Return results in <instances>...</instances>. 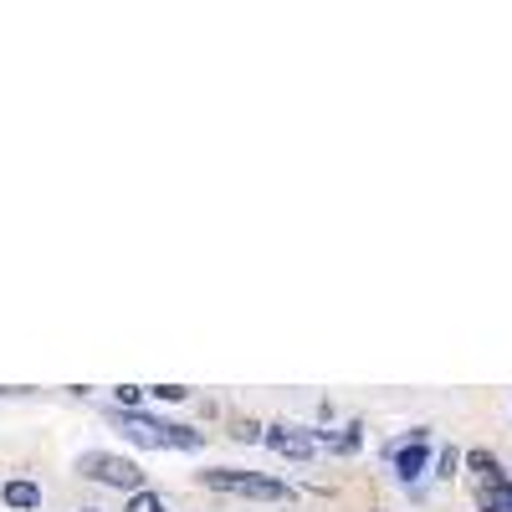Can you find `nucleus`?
Returning a JSON list of instances; mask_svg holds the SVG:
<instances>
[{"label": "nucleus", "instance_id": "nucleus-3", "mask_svg": "<svg viewBox=\"0 0 512 512\" xmlns=\"http://www.w3.org/2000/svg\"><path fill=\"white\" fill-rule=\"evenodd\" d=\"M77 472L98 482V487H118L123 497L128 492H144V466L128 461V456H113V451H82L77 456Z\"/></svg>", "mask_w": 512, "mask_h": 512}, {"label": "nucleus", "instance_id": "nucleus-11", "mask_svg": "<svg viewBox=\"0 0 512 512\" xmlns=\"http://www.w3.org/2000/svg\"><path fill=\"white\" fill-rule=\"evenodd\" d=\"M436 466H441V472H436V477H446V482H451V477H456V472H461V451H456V446H446V451H441V461H436Z\"/></svg>", "mask_w": 512, "mask_h": 512}, {"label": "nucleus", "instance_id": "nucleus-8", "mask_svg": "<svg viewBox=\"0 0 512 512\" xmlns=\"http://www.w3.org/2000/svg\"><path fill=\"white\" fill-rule=\"evenodd\" d=\"M482 512H512V482H492V487H482Z\"/></svg>", "mask_w": 512, "mask_h": 512}, {"label": "nucleus", "instance_id": "nucleus-7", "mask_svg": "<svg viewBox=\"0 0 512 512\" xmlns=\"http://www.w3.org/2000/svg\"><path fill=\"white\" fill-rule=\"evenodd\" d=\"M461 461H466V466H472V472L482 477V487H492V482H502V461H497L492 451H466Z\"/></svg>", "mask_w": 512, "mask_h": 512}, {"label": "nucleus", "instance_id": "nucleus-12", "mask_svg": "<svg viewBox=\"0 0 512 512\" xmlns=\"http://www.w3.org/2000/svg\"><path fill=\"white\" fill-rule=\"evenodd\" d=\"M149 395H154V400H169V405H175V400H185L190 390H185V384H154Z\"/></svg>", "mask_w": 512, "mask_h": 512}, {"label": "nucleus", "instance_id": "nucleus-13", "mask_svg": "<svg viewBox=\"0 0 512 512\" xmlns=\"http://www.w3.org/2000/svg\"><path fill=\"white\" fill-rule=\"evenodd\" d=\"M236 441H262V425H256V420H241V425H236Z\"/></svg>", "mask_w": 512, "mask_h": 512}, {"label": "nucleus", "instance_id": "nucleus-6", "mask_svg": "<svg viewBox=\"0 0 512 512\" xmlns=\"http://www.w3.org/2000/svg\"><path fill=\"white\" fill-rule=\"evenodd\" d=\"M0 502H6L11 512H36V507H41V487L26 482V477H16V482L0 487Z\"/></svg>", "mask_w": 512, "mask_h": 512}, {"label": "nucleus", "instance_id": "nucleus-14", "mask_svg": "<svg viewBox=\"0 0 512 512\" xmlns=\"http://www.w3.org/2000/svg\"><path fill=\"white\" fill-rule=\"evenodd\" d=\"M82 512H98V507H82Z\"/></svg>", "mask_w": 512, "mask_h": 512}, {"label": "nucleus", "instance_id": "nucleus-4", "mask_svg": "<svg viewBox=\"0 0 512 512\" xmlns=\"http://www.w3.org/2000/svg\"><path fill=\"white\" fill-rule=\"evenodd\" d=\"M262 441H267L277 456H287V461H313V456H318V446L308 441V431H303V425H287V420H277V425H262Z\"/></svg>", "mask_w": 512, "mask_h": 512}, {"label": "nucleus", "instance_id": "nucleus-1", "mask_svg": "<svg viewBox=\"0 0 512 512\" xmlns=\"http://www.w3.org/2000/svg\"><path fill=\"white\" fill-rule=\"evenodd\" d=\"M118 420V431L134 441V446H149V451H200V431L190 425H175V420H159V415H144V410H108Z\"/></svg>", "mask_w": 512, "mask_h": 512}, {"label": "nucleus", "instance_id": "nucleus-10", "mask_svg": "<svg viewBox=\"0 0 512 512\" xmlns=\"http://www.w3.org/2000/svg\"><path fill=\"white\" fill-rule=\"evenodd\" d=\"M139 400H144L139 384H118L113 390V410H139Z\"/></svg>", "mask_w": 512, "mask_h": 512}, {"label": "nucleus", "instance_id": "nucleus-2", "mask_svg": "<svg viewBox=\"0 0 512 512\" xmlns=\"http://www.w3.org/2000/svg\"><path fill=\"white\" fill-rule=\"evenodd\" d=\"M200 482L210 492H231V497H256V502H287V482L277 477H262V472H236V466H210V472H200Z\"/></svg>", "mask_w": 512, "mask_h": 512}, {"label": "nucleus", "instance_id": "nucleus-9", "mask_svg": "<svg viewBox=\"0 0 512 512\" xmlns=\"http://www.w3.org/2000/svg\"><path fill=\"white\" fill-rule=\"evenodd\" d=\"M123 512H169V507H164L159 492L144 487V492H128V497H123Z\"/></svg>", "mask_w": 512, "mask_h": 512}, {"label": "nucleus", "instance_id": "nucleus-5", "mask_svg": "<svg viewBox=\"0 0 512 512\" xmlns=\"http://www.w3.org/2000/svg\"><path fill=\"white\" fill-rule=\"evenodd\" d=\"M425 441H431V431H425V425H415V431H410V441H400V446L390 451V461H395L400 482H420V477H425V461H431Z\"/></svg>", "mask_w": 512, "mask_h": 512}]
</instances>
